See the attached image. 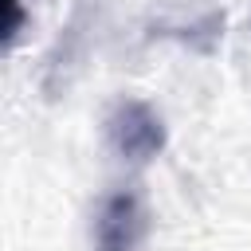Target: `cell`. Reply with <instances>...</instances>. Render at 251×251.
<instances>
[{"label":"cell","instance_id":"obj_1","mask_svg":"<svg viewBox=\"0 0 251 251\" xmlns=\"http://www.w3.org/2000/svg\"><path fill=\"white\" fill-rule=\"evenodd\" d=\"M110 141L126 161H149L165 145V129L145 102H122L110 118Z\"/></svg>","mask_w":251,"mask_h":251},{"label":"cell","instance_id":"obj_2","mask_svg":"<svg viewBox=\"0 0 251 251\" xmlns=\"http://www.w3.org/2000/svg\"><path fill=\"white\" fill-rule=\"evenodd\" d=\"M137 231V208L129 196L110 200V208L102 212V251H129Z\"/></svg>","mask_w":251,"mask_h":251}]
</instances>
